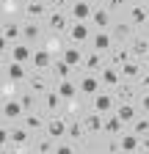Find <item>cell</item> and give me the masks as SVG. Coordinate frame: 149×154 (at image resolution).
Masks as SVG:
<instances>
[{"instance_id":"cell-12","label":"cell","mask_w":149,"mask_h":154,"mask_svg":"<svg viewBox=\"0 0 149 154\" xmlns=\"http://www.w3.org/2000/svg\"><path fill=\"white\" fill-rule=\"evenodd\" d=\"M113 36H110V30H94V36H91V47H94L97 52L108 55L110 50H113Z\"/></svg>"},{"instance_id":"cell-41","label":"cell","mask_w":149,"mask_h":154,"mask_svg":"<svg viewBox=\"0 0 149 154\" xmlns=\"http://www.w3.org/2000/svg\"><path fill=\"white\" fill-rule=\"evenodd\" d=\"M105 6H108V11H119V8H124V6H127V0H108Z\"/></svg>"},{"instance_id":"cell-33","label":"cell","mask_w":149,"mask_h":154,"mask_svg":"<svg viewBox=\"0 0 149 154\" xmlns=\"http://www.w3.org/2000/svg\"><path fill=\"white\" fill-rule=\"evenodd\" d=\"M42 99H44V110H47V113H58L61 105H64V99H61V94H58V91H47Z\"/></svg>"},{"instance_id":"cell-47","label":"cell","mask_w":149,"mask_h":154,"mask_svg":"<svg viewBox=\"0 0 149 154\" xmlns=\"http://www.w3.org/2000/svg\"><path fill=\"white\" fill-rule=\"evenodd\" d=\"M0 154H11V151H8V146H3V149H0Z\"/></svg>"},{"instance_id":"cell-36","label":"cell","mask_w":149,"mask_h":154,"mask_svg":"<svg viewBox=\"0 0 149 154\" xmlns=\"http://www.w3.org/2000/svg\"><path fill=\"white\" fill-rule=\"evenodd\" d=\"M17 99H20V105H22V110H25V113H36V107H39V102H36V94H33V91L20 94Z\"/></svg>"},{"instance_id":"cell-6","label":"cell","mask_w":149,"mask_h":154,"mask_svg":"<svg viewBox=\"0 0 149 154\" xmlns=\"http://www.w3.org/2000/svg\"><path fill=\"white\" fill-rule=\"evenodd\" d=\"M91 14H94V6L88 0H74L69 6V17L72 22H91Z\"/></svg>"},{"instance_id":"cell-14","label":"cell","mask_w":149,"mask_h":154,"mask_svg":"<svg viewBox=\"0 0 149 154\" xmlns=\"http://www.w3.org/2000/svg\"><path fill=\"white\" fill-rule=\"evenodd\" d=\"M86 74H97V72H102L105 69V55L102 52H97V50H91L86 58H83V66H80Z\"/></svg>"},{"instance_id":"cell-23","label":"cell","mask_w":149,"mask_h":154,"mask_svg":"<svg viewBox=\"0 0 149 154\" xmlns=\"http://www.w3.org/2000/svg\"><path fill=\"white\" fill-rule=\"evenodd\" d=\"M55 91L61 94V99L64 102H72V99H78V94H80V88H78V83L72 80H58V85H55Z\"/></svg>"},{"instance_id":"cell-4","label":"cell","mask_w":149,"mask_h":154,"mask_svg":"<svg viewBox=\"0 0 149 154\" xmlns=\"http://www.w3.org/2000/svg\"><path fill=\"white\" fill-rule=\"evenodd\" d=\"M66 127H69V121L66 119H61L58 113H52L50 119H47V138H52V140H64L66 138Z\"/></svg>"},{"instance_id":"cell-37","label":"cell","mask_w":149,"mask_h":154,"mask_svg":"<svg viewBox=\"0 0 149 154\" xmlns=\"http://www.w3.org/2000/svg\"><path fill=\"white\" fill-rule=\"evenodd\" d=\"M55 143H58V140H52V138H39V140H36V154H52Z\"/></svg>"},{"instance_id":"cell-17","label":"cell","mask_w":149,"mask_h":154,"mask_svg":"<svg viewBox=\"0 0 149 154\" xmlns=\"http://www.w3.org/2000/svg\"><path fill=\"white\" fill-rule=\"evenodd\" d=\"M113 96H116V102H119V105H122V102H135V99H138V91H135L133 83L122 80V83L113 88Z\"/></svg>"},{"instance_id":"cell-20","label":"cell","mask_w":149,"mask_h":154,"mask_svg":"<svg viewBox=\"0 0 149 154\" xmlns=\"http://www.w3.org/2000/svg\"><path fill=\"white\" fill-rule=\"evenodd\" d=\"M61 58H64V61H66L72 69H80V66H83V58H86V52H80V47H78V44H69V47H64Z\"/></svg>"},{"instance_id":"cell-22","label":"cell","mask_w":149,"mask_h":154,"mask_svg":"<svg viewBox=\"0 0 149 154\" xmlns=\"http://www.w3.org/2000/svg\"><path fill=\"white\" fill-rule=\"evenodd\" d=\"M30 143V129L20 121L17 127H11V146L14 149H22V146H28Z\"/></svg>"},{"instance_id":"cell-38","label":"cell","mask_w":149,"mask_h":154,"mask_svg":"<svg viewBox=\"0 0 149 154\" xmlns=\"http://www.w3.org/2000/svg\"><path fill=\"white\" fill-rule=\"evenodd\" d=\"M133 132L138 135V138L149 135V119H135V121H133Z\"/></svg>"},{"instance_id":"cell-11","label":"cell","mask_w":149,"mask_h":154,"mask_svg":"<svg viewBox=\"0 0 149 154\" xmlns=\"http://www.w3.org/2000/svg\"><path fill=\"white\" fill-rule=\"evenodd\" d=\"M22 119H25V110H22L20 99L6 96L3 99V121H22Z\"/></svg>"},{"instance_id":"cell-34","label":"cell","mask_w":149,"mask_h":154,"mask_svg":"<svg viewBox=\"0 0 149 154\" xmlns=\"http://www.w3.org/2000/svg\"><path fill=\"white\" fill-rule=\"evenodd\" d=\"M22 124H25L30 132H42V127H47V119H44V116H39V113H25Z\"/></svg>"},{"instance_id":"cell-31","label":"cell","mask_w":149,"mask_h":154,"mask_svg":"<svg viewBox=\"0 0 149 154\" xmlns=\"http://www.w3.org/2000/svg\"><path fill=\"white\" fill-rule=\"evenodd\" d=\"M130 52H133V58H146L149 52V38L146 36H133V42H130Z\"/></svg>"},{"instance_id":"cell-26","label":"cell","mask_w":149,"mask_h":154,"mask_svg":"<svg viewBox=\"0 0 149 154\" xmlns=\"http://www.w3.org/2000/svg\"><path fill=\"white\" fill-rule=\"evenodd\" d=\"M83 127H86V132H102V127H105V116L97 113V110L86 113V116H83Z\"/></svg>"},{"instance_id":"cell-29","label":"cell","mask_w":149,"mask_h":154,"mask_svg":"<svg viewBox=\"0 0 149 154\" xmlns=\"http://www.w3.org/2000/svg\"><path fill=\"white\" fill-rule=\"evenodd\" d=\"M119 149H122L124 154H133V151H138V149H141V138H138L135 132L119 135Z\"/></svg>"},{"instance_id":"cell-3","label":"cell","mask_w":149,"mask_h":154,"mask_svg":"<svg viewBox=\"0 0 149 154\" xmlns=\"http://www.w3.org/2000/svg\"><path fill=\"white\" fill-rule=\"evenodd\" d=\"M22 11H25V17L28 19H33V22H39V19H47L50 17V6H47V0H28V3L22 6Z\"/></svg>"},{"instance_id":"cell-50","label":"cell","mask_w":149,"mask_h":154,"mask_svg":"<svg viewBox=\"0 0 149 154\" xmlns=\"http://www.w3.org/2000/svg\"><path fill=\"white\" fill-rule=\"evenodd\" d=\"M141 3H149V0H141Z\"/></svg>"},{"instance_id":"cell-45","label":"cell","mask_w":149,"mask_h":154,"mask_svg":"<svg viewBox=\"0 0 149 154\" xmlns=\"http://www.w3.org/2000/svg\"><path fill=\"white\" fill-rule=\"evenodd\" d=\"M141 151L149 154V135H144V138H141Z\"/></svg>"},{"instance_id":"cell-19","label":"cell","mask_w":149,"mask_h":154,"mask_svg":"<svg viewBox=\"0 0 149 154\" xmlns=\"http://www.w3.org/2000/svg\"><path fill=\"white\" fill-rule=\"evenodd\" d=\"M3 74H6V80H11V83H22V80L30 77L25 72V63H17V61H8L6 69H3Z\"/></svg>"},{"instance_id":"cell-40","label":"cell","mask_w":149,"mask_h":154,"mask_svg":"<svg viewBox=\"0 0 149 154\" xmlns=\"http://www.w3.org/2000/svg\"><path fill=\"white\" fill-rule=\"evenodd\" d=\"M138 88H141L144 94H149V72H144V74L138 77Z\"/></svg>"},{"instance_id":"cell-48","label":"cell","mask_w":149,"mask_h":154,"mask_svg":"<svg viewBox=\"0 0 149 154\" xmlns=\"http://www.w3.org/2000/svg\"><path fill=\"white\" fill-rule=\"evenodd\" d=\"M144 61H146V66H149V52H146V58H144Z\"/></svg>"},{"instance_id":"cell-18","label":"cell","mask_w":149,"mask_h":154,"mask_svg":"<svg viewBox=\"0 0 149 154\" xmlns=\"http://www.w3.org/2000/svg\"><path fill=\"white\" fill-rule=\"evenodd\" d=\"M110 36H113V42H119V44L133 42V25L130 22H113L110 25Z\"/></svg>"},{"instance_id":"cell-42","label":"cell","mask_w":149,"mask_h":154,"mask_svg":"<svg viewBox=\"0 0 149 154\" xmlns=\"http://www.w3.org/2000/svg\"><path fill=\"white\" fill-rule=\"evenodd\" d=\"M138 107H141L144 113H149V94H144L141 99H138Z\"/></svg>"},{"instance_id":"cell-49","label":"cell","mask_w":149,"mask_h":154,"mask_svg":"<svg viewBox=\"0 0 149 154\" xmlns=\"http://www.w3.org/2000/svg\"><path fill=\"white\" fill-rule=\"evenodd\" d=\"M144 36H146V38H149V25H146V33H144Z\"/></svg>"},{"instance_id":"cell-43","label":"cell","mask_w":149,"mask_h":154,"mask_svg":"<svg viewBox=\"0 0 149 154\" xmlns=\"http://www.w3.org/2000/svg\"><path fill=\"white\" fill-rule=\"evenodd\" d=\"M119 151H122V149H119V138H116V140L108 143V154H119Z\"/></svg>"},{"instance_id":"cell-24","label":"cell","mask_w":149,"mask_h":154,"mask_svg":"<svg viewBox=\"0 0 149 154\" xmlns=\"http://www.w3.org/2000/svg\"><path fill=\"white\" fill-rule=\"evenodd\" d=\"M113 113L124 121V127H127V124H133V121L138 119V107H135V102H122V105H116Z\"/></svg>"},{"instance_id":"cell-8","label":"cell","mask_w":149,"mask_h":154,"mask_svg":"<svg viewBox=\"0 0 149 154\" xmlns=\"http://www.w3.org/2000/svg\"><path fill=\"white\" fill-rule=\"evenodd\" d=\"M66 36H69V42L72 44H86V42H91V28H88V22H72L69 25V30H66Z\"/></svg>"},{"instance_id":"cell-35","label":"cell","mask_w":149,"mask_h":154,"mask_svg":"<svg viewBox=\"0 0 149 154\" xmlns=\"http://www.w3.org/2000/svg\"><path fill=\"white\" fill-rule=\"evenodd\" d=\"M66 135L74 140V143H83V135H86V127H83V119L80 121H69L66 127Z\"/></svg>"},{"instance_id":"cell-9","label":"cell","mask_w":149,"mask_h":154,"mask_svg":"<svg viewBox=\"0 0 149 154\" xmlns=\"http://www.w3.org/2000/svg\"><path fill=\"white\" fill-rule=\"evenodd\" d=\"M52 63H55V55H52L47 47H39V50L33 52V58H30V66H33L36 72H50Z\"/></svg>"},{"instance_id":"cell-27","label":"cell","mask_w":149,"mask_h":154,"mask_svg":"<svg viewBox=\"0 0 149 154\" xmlns=\"http://www.w3.org/2000/svg\"><path fill=\"white\" fill-rule=\"evenodd\" d=\"M130 25H149V8L144 3H135V6H130Z\"/></svg>"},{"instance_id":"cell-39","label":"cell","mask_w":149,"mask_h":154,"mask_svg":"<svg viewBox=\"0 0 149 154\" xmlns=\"http://www.w3.org/2000/svg\"><path fill=\"white\" fill-rule=\"evenodd\" d=\"M52 154H74V143H55Z\"/></svg>"},{"instance_id":"cell-32","label":"cell","mask_w":149,"mask_h":154,"mask_svg":"<svg viewBox=\"0 0 149 154\" xmlns=\"http://www.w3.org/2000/svg\"><path fill=\"white\" fill-rule=\"evenodd\" d=\"M52 74H55V80H69V77H72V66L64 61V58H55V63H52V69H50Z\"/></svg>"},{"instance_id":"cell-46","label":"cell","mask_w":149,"mask_h":154,"mask_svg":"<svg viewBox=\"0 0 149 154\" xmlns=\"http://www.w3.org/2000/svg\"><path fill=\"white\" fill-rule=\"evenodd\" d=\"M88 3H91V6H94V3H97V6H105L108 0H88Z\"/></svg>"},{"instance_id":"cell-1","label":"cell","mask_w":149,"mask_h":154,"mask_svg":"<svg viewBox=\"0 0 149 154\" xmlns=\"http://www.w3.org/2000/svg\"><path fill=\"white\" fill-rule=\"evenodd\" d=\"M22 42V22H14V19H6L3 22V52L8 55L11 44Z\"/></svg>"},{"instance_id":"cell-28","label":"cell","mask_w":149,"mask_h":154,"mask_svg":"<svg viewBox=\"0 0 149 154\" xmlns=\"http://www.w3.org/2000/svg\"><path fill=\"white\" fill-rule=\"evenodd\" d=\"M100 80H102V85H105V88L113 91V88L122 83V74H119V69H116V66H105V69L100 72Z\"/></svg>"},{"instance_id":"cell-2","label":"cell","mask_w":149,"mask_h":154,"mask_svg":"<svg viewBox=\"0 0 149 154\" xmlns=\"http://www.w3.org/2000/svg\"><path fill=\"white\" fill-rule=\"evenodd\" d=\"M69 25H72L69 11H64V8H52V11H50V17H47V28H50L52 33H66Z\"/></svg>"},{"instance_id":"cell-5","label":"cell","mask_w":149,"mask_h":154,"mask_svg":"<svg viewBox=\"0 0 149 154\" xmlns=\"http://www.w3.org/2000/svg\"><path fill=\"white\" fill-rule=\"evenodd\" d=\"M33 52H36V50H33V44H28V42H17V44L8 50V55H6V58H8V61H17V63H30ZM8 61H6V63H8Z\"/></svg>"},{"instance_id":"cell-7","label":"cell","mask_w":149,"mask_h":154,"mask_svg":"<svg viewBox=\"0 0 149 154\" xmlns=\"http://www.w3.org/2000/svg\"><path fill=\"white\" fill-rule=\"evenodd\" d=\"M119 74H122V80H127V83H138V77L144 74L141 58H130L127 63H122V66H119Z\"/></svg>"},{"instance_id":"cell-15","label":"cell","mask_w":149,"mask_h":154,"mask_svg":"<svg viewBox=\"0 0 149 154\" xmlns=\"http://www.w3.org/2000/svg\"><path fill=\"white\" fill-rule=\"evenodd\" d=\"M91 25H94L97 30H110V25H113V14L108 11V6H97L94 14H91Z\"/></svg>"},{"instance_id":"cell-16","label":"cell","mask_w":149,"mask_h":154,"mask_svg":"<svg viewBox=\"0 0 149 154\" xmlns=\"http://www.w3.org/2000/svg\"><path fill=\"white\" fill-rule=\"evenodd\" d=\"M42 36H44V30H42L39 22H33V19H25L22 22V42L36 44V42H42Z\"/></svg>"},{"instance_id":"cell-10","label":"cell","mask_w":149,"mask_h":154,"mask_svg":"<svg viewBox=\"0 0 149 154\" xmlns=\"http://www.w3.org/2000/svg\"><path fill=\"white\" fill-rule=\"evenodd\" d=\"M91 102H94V110L102 113V116H110V113L116 110V105H119V102H116V96L110 94V91H100Z\"/></svg>"},{"instance_id":"cell-25","label":"cell","mask_w":149,"mask_h":154,"mask_svg":"<svg viewBox=\"0 0 149 154\" xmlns=\"http://www.w3.org/2000/svg\"><path fill=\"white\" fill-rule=\"evenodd\" d=\"M108 55H110V63H113L116 69L133 58V52H130V44H113V50H110Z\"/></svg>"},{"instance_id":"cell-30","label":"cell","mask_w":149,"mask_h":154,"mask_svg":"<svg viewBox=\"0 0 149 154\" xmlns=\"http://www.w3.org/2000/svg\"><path fill=\"white\" fill-rule=\"evenodd\" d=\"M122 129H124V121L119 119L116 113L105 116V127H102V132H105V135H113V138H116V135H122Z\"/></svg>"},{"instance_id":"cell-44","label":"cell","mask_w":149,"mask_h":154,"mask_svg":"<svg viewBox=\"0 0 149 154\" xmlns=\"http://www.w3.org/2000/svg\"><path fill=\"white\" fill-rule=\"evenodd\" d=\"M66 3H69V0H47V6H50V8H64Z\"/></svg>"},{"instance_id":"cell-21","label":"cell","mask_w":149,"mask_h":154,"mask_svg":"<svg viewBox=\"0 0 149 154\" xmlns=\"http://www.w3.org/2000/svg\"><path fill=\"white\" fill-rule=\"evenodd\" d=\"M28 88H30L36 96H44V94L50 91V80L44 77V72H36V74L28 77Z\"/></svg>"},{"instance_id":"cell-13","label":"cell","mask_w":149,"mask_h":154,"mask_svg":"<svg viewBox=\"0 0 149 154\" xmlns=\"http://www.w3.org/2000/svg\"><path fill=\"white\" fill-rule=\"evenodd\" d=\"M78 88H80L83 96H91V99H94V96L100 94V88H102V80H100V74H83Z\"/></svg>"}]
</instances>
